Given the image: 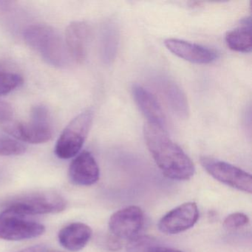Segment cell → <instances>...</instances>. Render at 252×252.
<instances>
[{"mask_svg":"<svg viewBox=\"0 0 252 252\" xmlns=\"http://www.w3.org/2000/svg\"><path fill=\"white\" fill-rule=\"evenodd\" d=\"M144 134L147 147L165 176L177 181H187L194 175V163L170 139L165 129L147 123Z\"/></svg>","mask_w":252,"mask_h":252,"instance_id":"obj_1","label":"cell"},{"mask_svg":"<svg viewBox=\"0 0 252 252\" xmlns=\"http://www.w3.org/2000/svg\"><path fill=\"white\" fill-rule=\"evenodd\" d=\"M26 43L34 50L48 64L56 67H65L70 57L60 33L45 25H33L23 32Z\"/></svg>","mask_w":252,"mask_h":252,"instance_id":"obj_2","label":"cell"},{"mask_svg":"<svg viewBox=\"0 0 252 252\" xmlns=\"http://www.w3.org/2000/svg\"><path fill=\"white\" fill-rule=\"evenodd\" d=\"M2 129L18 141L38 144L49 141L54 135V128L48 108L37 105L32 109L27 122L8 119L0 122Z\"/></svg>","mask_w":252,"mask_h":252,"instance_id":"obj_3","label":"cell"},{"mask_svg":"<svg viewBox=\"0 0 252 252\" xmlns=\"http://www.w3.org/2000/svg\"><path fill=\"white\" fill-rule=\"evenodd\" d=\"M67 206L65 199L54 191H35L17 196L8 200L2 212L19 216L46 215L63 212Z\"/></svg>","mask_w":252,"mask_h":252,"instance_id":"obj_4","label":"cell"},{"mask_svg":"<svg viewBox=\"0 0 252 252\" xmlns=\"http://www.w3.org/2000/svg\"><path fill=\"white\" fill-rule=\"evenodd\" d=\"M94 121V111L87 109L68 124L57 141L55 153L61 159L77 156L85 144Z\"/></svg>","mask_w":252,"mask_h":252,"instance_id":"obj_5","label":"cell"},{"mask_svg":"<svg viewBox=\"0 0 252 252\" xmlns=\"http://www.w3.org/2000/svg\"><path fill=\"white\" fill-rule=\"evenodd\" d=\"M200 162L205 170L217 181L240 191L252 193V175L246 171L212 158H201Z\"/></svg>","mask_w":252,"mask_h":252,"instance_id":"obj_6","label":"cell"},{"mask_svg":"<svg viewBox=\"0 0 252 252\" xmlns=\"http://www.w3.org/2000/svg\"><path fill=\"white\" fill-rule=\"evenodd\" d=\"M42 224L25 219L24 217L2 212L0 214V239L5 240H29L45 233Z\"/></svg>","mask_w":252,"mask_h":252,"instance_id":"obj_7","label":"cell"},{"mask_svg":"<svg viewBox=\"0 0 252 252\" xmlns=\"http://www.w3.org/2000/svg\"><path fill=\"white\" fill-rule=\"evenodd\" d=\"M144 215L138 206H131L115 212L109 221L114 237L129 240L138 236L144 225Z\"/></svg>","mask_w":252,"mask_h":252,"instance_id":"obj_8","label":"cell"},{"mask_svg":"<svg viewBox=\"0 0 252 252\" xmlns=\"http://www.w3.org/2000/svg\"><path fill=\"white\" fill-rule=\"evenodd\" d=\"M198 218L197 205L193 202H189L166 214L159 221L158 228L165 234H178L194 226Z\"/></svg>","mask_w":252,"mask_h":252,"instance_id":"obj_9","label":"cell"},{"mask_svg":"<svg viewBox=\"0 0 252 252\" xmlns=\"http://www.w3.org/2000/svg\"><path fill=\"white\" fill-rule=\"evenodd\" d=\"M164 45L177 57L194 64H210L218 59L215 50L183 39L170 38L164 41Z\"/></svg>","mask_w":252,"mask_h":252,"instance_id":"obj_10","label":"cell"},{"mask_svg":"<svg viewBox=\"0 0 252 252\" xmlns=\"http://www.w3.org/2000/svg\"><path fill=\"white\" fill-rule=\"evenodd\" d=\"M153 82L172 111L180 119H187L189 107L181 87L173 79L163 75L156 76Z\"/></svg>","mask_w":252,"mask_h":252,"instance_id":"obj_11","label":"cell"},{"mask_svg":"<svg viewBox=\"0 0 252 252\" xmlns=\"http://www.w3.org/2000/svg\"><path fill=\"white\" fill-rule=\"evenodd\" d=\"M91 39V28L85 22L70 23L66 29L65 45L70 59L78 63L85 61Z\"/></svg>","mask_w":252,"mask_h":252,"instance_id":"obj_12","label":"cell"},{"mask_svg":"<svg viewBox=\"0 0 252 252\" xmlns=\"http://www.w3.org/2000/svg\"><path fill=\"white\" fill-rule=\"evenodd\" d=\"M99 167L90 152L78 155L69 168V177L73 184L82 187L94 185L99 179Z\"/></svg>","mask_w":252,"mask_h":252,"instance_id":"obj_13","label":"cell"},{"mask_svg":"<svg viewBox=\"0 0 252 252\" xmlns=\"http://www.w3.org/2000/svg\"><path fill=\"white\" fill-rule=\"evenodd\" d=\"M132 92L137 106L148 121L147 123L166 130V117L156 96L139 85H133Z\"/></svg>","mask_w":252,"mask_h":252,"instance_id":"obj_14","label":"cell"},{"mask_svg":"<svg viewBox=\"0 0 252 252\" xmlns=\"http://www.w3.org/2000/svg\"><path fill=\"white\" fill-rule=\"evenodd\" d=\"M91 237V227L82 222H73L64 227L58 235L62 246L71 252L82 250L87 246Z\"/></svg>","mask_w":252,"mask_h":252,"instance_id":"obj_15","label":"cell"},{"mask_svg":"<svg viewBox=\"0 0 252 252\" xmlns=\"http://www.w3.org/2000/svg\"><path fill=\"white\" fill-rule=\"evenodd\" d=\"M119 29L116 20L110 19L104 22L101 28V55L103 62L110 64L117 55L119 44Z\"/></svg>","mask_w":252,"mask_h":252,"instance_id":"obj_16","label":"cell"},{"mask_svg":"<svg viewBox=\"0 0 252 252\" xmlns=\"http://www.w3.org/2000/svg\"><path fill=\"white\" fill-rule=\"evenodd\" d=\"M227 46L239 53H249L252 51V22L245 19L241 26L228 31L225 36Z\"/></svg>","mask_w":252,"mask_h":252,"instance_id":"obj_17","label":"cell"},{"mask_svg":"<svg viewBox=\"0 0 252 252\" xmlns=\"http://www.w3.org/2000/svg\"><path fill=\"white\" fill-rule=\"evenodd\" d=\"M20 72L12 66L0 63V95L10 94L23 84Z\"/></svg>","mask_w":252,"mask_h":252,"instance_id":"obj_18","label":"cell"},{"mask_svg":"<svg viewBox=\"0 0 252 252\" xmlns=\"http://www.w3.org/2000/svg\"><path fill=\"white\" fill-rule=\"evenodd\" d=\"M26 151V146L20 141L0 132V156H20Z\"/></svg>","mask_w":252,"mask_h":252,"instance_id":"obj_19","label":"cell"},{"mask_svg":"<svg viewBox=\"0 0 252 252\" xmlns=\"http://www.w3.org/2000/svg\"><path fill=\"white\" fill-rule=\"evenodd\" d=\"M158 244L156 239L150 236H136L129 240L127 244L128 252H147L150 248Z\"/></svg>","mask_w":252,"mask_h":252,"instance_id":"obj_20","label":"cell"},{"mask_svg":"<svg viewBox=\"0 0 252 252\" xmlns=\"http://www.w3.org/2000/svg\"><path fill=\"white\" fill-rule=\"evenodd\" d=\"M249 222V219L247 215L240 212H236L226 217L223 225L227 229L234 230L246 226Z\"/></svg>","mask_w":252,"mask_h":252,"instance_id":"obj_21","label":"cell"},{"mask_svg":"<svg viewBox=\"0 0 252 252\" xmlns=\"http://www.w3.org/2000/svg\"><path fill=\"white\" fill-rule=\"evenodd\" d=\"M13 109L10 104L0 101V122L12 119Z\"/></svg>","mask_w":252,"mask_h":252,"instance_id":"obj_22","label":"cell"},{"mask_svg":"<svg viewBox=\"0 0 252 252\" xmlns=\"http://www.w3.org/2000/svg\"><path fill=\"white\" fill-rule=\"evenodd\" d=\"M147 252H184L182 251L177 250V249H170V248L163 247L159 246L158 244L155 245L153 247L150 248Z\"/></svg>","mask_w":252,"mask_h":252,"instance_id":"obj_23","label":"cell"},{"mask_svg":"<svg viewBox=\"0 0 252 252\" xmlns=\"http://www.w3.org/2000/svg\"><path fill=\"white\" fill-rule=\"evenodd\" d=\"M107 246H108L110 250H119V249H121V243L120 241H119V239L114 237V236L110 237V238L107 240Z\"/></svg>","mask_w":252,"mask_h":252,"instance_id":"obj_24","label":"cell"},{"mask_svg":"<svg viewBox=\"0 0 252 252\" xmlns=\"http://www.w3.org/2000/svg\"><path fill=\"white\" fill-rule=\"evenodd\" d=\"M17 252H47V247L44 245H35L31 247L26 248L23 250L19 251Z\"/></svg>","mask_w":252,"mask_h":252,"instance_id":"obj_25","label":"cell"},{"mask_svg":"<svg viewBox=\"0 0 252 252\" xmlns=\"http://www.w3.org/2000/svg\"><path fill=\"white\" fill-rule=\"evenodd\" d=\"M58 252V251H51V252Z\"/></svg>","mask_w":252,"mask_h":252,"instance_id":"obj_26","label":"cell"}]
</instances>
